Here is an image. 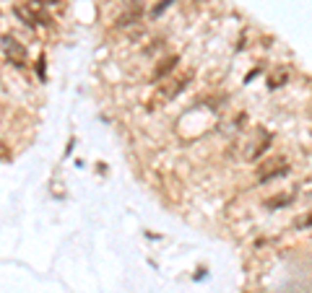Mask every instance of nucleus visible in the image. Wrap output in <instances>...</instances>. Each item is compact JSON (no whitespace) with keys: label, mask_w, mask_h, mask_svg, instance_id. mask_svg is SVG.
<instances>
[{"label":"nucleus","mask_w":312,"mask_h":293,"mask_svg":"<svg viewBox=\"0 0 312 293\" xmlns=\"http://www.w3.org/2000/svg\"><path fill=\"white\" fill-rule=\"evenodd\" d=\"M0 44H3V52H5V57H8L13 65H19V68H26V47H23L19 39L11 37V34H5L3 39H0Z\"/></svg>","instance_id":"f257e3e1"},{"label":"nucleus","mask_w":312,"mask_h":293,"mask_svg":"<svg viewBox=\"0 0 312 293\" xmlns=\"http://www.w3.org/2000/svg\"><path fill=\"white\" fill-rule=\"evenodd\" d=\"M289 171V166H286V158H270V161L266 164H260V169H258V179L260 182H270V179H276V177H284V174Z\"/></svg>","instance_id":"f03ea898"},{"label":"nucleus","mask_w":312,"mask_h":293,"mask_svg":"<svg viewBox=\"0 0 312 293\" xmlns=\"http://www.w3.org/2000/svg\"><path fill=\"white\" fill-rule=\"evenodd\" d=\"M13 13H16V19H19L23 26H29V29H34L37 23H42V26H52V21L47 19L45 13H37V11H31V8L16 5V8H13Z\"/></svg>","instance_id":"7ed1b4c3"},{"label":"nucleus","mask_w":312,"mask_h":293,"mask_svg":"<svg viewBox=\"0 0 312 293\" xmlns=\"http://www.w3.org/2000/svg\"><path fill=\"white\" fill-rule=\"evenodd\" d=\"M190 81H193V75H190V73H182V75H179V78L169 81L167 86H161V88H159V99H161V102H169V99H177V96H179V94H182V91H185V86H187V83H190Z\"/></svg>","instance_id":"20e7f679"},{"label":"nucleus","mask_w":312,"mask_h":293,"mask_svg":"<svg viewBox=\"0 0 312 293\" xmlns=\"http://www.w3.org/2000/svg\"><path fill=\"white\" fill-rule=\"evenodd\" d=\"M177 65H179V57H177V55L164 57V60L154 68V81H164L169 73H175V70H177Z\"/></svg>","instance_id":"39448f33"},{"label":"nucleus","mask_w":312,"mask_h":293,"mask_svg":"<svg viewBox=\"0 0 312 293\" xmlns=\"http://www.w3.org/2000/svg\"><path fill=\"white\" fill-rule=\"evenodd\" d=\"M273 143V135L270 132H263V140H258V143H252L250 150H247V161H255L258 156H263L268 150V146Z\"/></svg>","instance_id":"423d86ee"},{"label":"nucleus","mask_w":312,"mask_h":293,"mask_svg":"<svg viewBox=\"0 0 312 293\" xmlns=\"http://www.w3.org/2000/svg\"><path fill=\"white\" fill-rule=\"evenodd\" d=\"M138 16H141V8H130L125 16H120V19H117V26H128V23L138 21Z\"/></svg>","instance_id":"0eeeda50"},{"label":"nucleus","mask_w":312,"mask_h":293,"mask_svg":"<svg viewBox=\"0 0 312 293\" xmlns=\"http://www.w3.org/2000/svg\"><path fill=\"white\" fill-rule=\"evenodd\" d=\"M289 203H291V195H276V197L266 200L268 208H281V205H289Z\"/></svg>","instance_id":"6e6552de"},{"label":"nucleus","mask_w":312,"mask_h":293,"mask_svg":"<svg viewBox=\"0 0 312 293\" xmlns=\"http://www.w3.org/2000/svg\"><path fill=\"white\" fill-rule=\"evenodd\" d=\"M172 3H175V0H161V3H159V5L154 8V16H159V13H164V11H167V8H169Z\"/></svg>","instance_id":"1a4fd4ad"},{"label":"nucleus","mask_w":312,"mask_h":293,"mask_svg":"<svg viewBox=\"0 0 312 293\" xmlns=\"http://www.w3.org/2000/svg\"><path fill=\"white\" fill-rule=\"evenodd\" d=\"M286 81V75L281 73V75H273V78H270V88H278V83H284Z\"/></svg>","instance_id":"9d476101"},{"label":"nucleus","mask_w":312,"mask_h":293,"mask_svg":"<svg viewBox=\"0 0 312 293\" xmlns=\"http://www.w3.org/2000/svg\"><path fill=\"white\" fill-rule=\"evenodd\" d=\"M37 73H39V78H45V57L37 60Z\"/></svg>","instance_id":"9b49d317"},{"label":"nucleus","mask_w":312,"mask_h":293,"mask_svg":"<svg viewBox=\"0 0 312 293\" xmlns=\"http://www.w3.org/2000/svg\"><path fill=\"white\" fill-rule=\"evenodd\" d=\"M302 226H312V215H307V218H305V223H302Z\"/></svg>","instance_id":"f8f14e48"},{"label":"nucleus","mask_w":312,"mask_h":293,"mask_svg":"<svg viewBox=\"0 0 312 293\" xmlns=\"http://www.w3.org/2000/svg\"><path fill=\"white\" fill-rule=\"evenodd\" d=\"M45 3H57V0H45Z\"/></svg>","instance_id":"ddd939ff"}]
</instances>
